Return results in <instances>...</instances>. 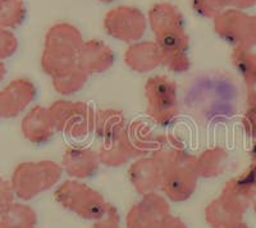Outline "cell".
Instances as JSON below:
<instances>
[{
	"label": "cell",
	"instance_id": "17",
	"mask_svg": "<svg viewBox=\"0 0 256 228\" xmlns=\"http://www.w3.org/2000/svg\"><path fill=\"white\" fill-rule=\"evenodd\" d=\"M56 131L49 109L36 106L24 120V136L35 144L46 142Z\"/></svg>",
	"mask_w": 256,
	"mask_h": 228
},
{
	"label": "cell",
	"instance_id": "13",
	"mask_svg": "<svg viewBox=\"0 0 256 228\" xmlns=\"http://www.w3.org/2000/svg\"><path fill=\"white\" fill-rule=\"evenodd\" d=\"M113 52L102 41L84 42L77 56V67L84 74H102L113 66Z\"/></svg>",
	"mask_w": 256,
	"mask_h": 228
},
{
	"label": "cell",
	"instance_id": "2",
	"mask_svg": "<svg viewBox=\"0 0 256 228\" xmlns=\"http://www.w3.org/2000/svg\"><path fill=\"white\" fill-rule=\"evenodd\" d=\"M56 199L64 209L90 220L102 218L109 206L102 194L76 180L62 184L56 192Z\"/></svg>",
	"mask_w": 256,
	"mask_h": 228
},
{
	"label": "cell",
	"instance_id": "4",
	"mask_svg": "<svg viewBox=\"0 0 256 228\" xmlns=\"http://www.w3.org/2000/svg\"><path fill=\"white\" fill-rule=\"evenodd\" d=\"M154 149V140H148L132 134L131 130L123 126L104 138L99 150L102 164L106 167H122L131 159Z\"/></svg>",
	"mask_w": 256,
	"mask_h": 228
},
{
	"label": "cell",
	"instance_id": "24",
	"mask_svg": "<svg viewBox=\"0 0 256 228\" xmlns=\"http://www.w3.org/2000/svg\"><path fill=\"white\" fill-rule=\"evenodd\" d=\"M195 10L205 17H218L223 8L216 0H194Z\"/></svg>",
	"mask_w": 256,
	"mask_h": 228
},
{
	"label": "cell",
	"instance_id": "28",
	"mask_svg": "<svg viewBox=\"0 0 256 228\" xmlns=\"http://www.w3.org/2000/svg\"><path fill=\"white\" fill-rule=\"evenodd\" d=\"M246 172H248V174H250V177H251V178H252V181L256 184V158H254L252 164H251L250 168H248V170H246Z\"/></svg>",
	"mask_w": 256,
	"mask_h": 228
},
{
	"label": "cell",
	"instance_id": "32",
	"mask_svg": "<svg viewBox=\"0 0 256 228\" xmlns=\"http://www.w3.org/2000/svg\"><path fill=\"white\" fill-rule=\"evenodd\" d=\"M254 209H255V212H256V199H255V202H254Z\"/></svg>",
	"mask_w": 256,
	"mask_h": 228
},
{
	"label": "cell",
	"instance_id": "18",
	"mask_svg": "<svg viewBox=\"0 0 256 228\" xmlns=\"http://www.w3.org/2000/svg\"><path fill=\"white\" fill-rule=\"evenodd\" d=\"M233 63L242 76L248 94V106L256 104V56L248 48H237L233 53Z\"/></svg>",
	"mask_w": 256,
	"mask_h": 228
},
{
	"label": "cell",
	"instance_id": "30",
	"mask_svg": "<svg viewBox=\"0 0 256 228\" xmlns=\"http://www.w3.org/2000/svg\"><path fill=\"white\" fill-rule=\"evenodd\" d=\"M254 26H255V38H256V18H254Z\"/></svg>",
	"mask_w": 256,
	"mask_h": 228
},
{
	"label": "cell",
	"instance_id": "11",
	"mask_svg": "<svg viewBox=\"0 0 256 228\" xmlns=\"http://www.w3.org/2000/svg\"><path fill=\"white\" fill-rule=\"evenodd\" d=\"M164 174V166L155 156L138 159L128 170L130 182L136 192L142 196L162 188Z\"/></svg>",
	"mask_w": 256,
	"mask_h": 228
},
{
	"label": "cell",
	"instance_id": "22",
	"mask_svg": "<svg viewBox=\"0 0 256 228\" xmlns=\"http://www.w3.org/2000/svg\"><path fill=\"white\" fill-rule=\"evenodd\" d=\"M126 126L124 117L122 112L114 110V109H106L95 113V132L102 140L110 136L116 130Z\"/></svg>",
	"mask_w": 256,
	"mask_h": 228
},
{
	"label": "cell",
	"instance_id": "10",
	"mask_svg": "<svg viewBox=\"0 0 256 228\" xmlns=\"http://www.w3.org/2000/svg\"><path fill=\"white\" fill-rule=\"evenodd\" d=\"M170 214V208L164 196L152 192L130 209L126 218L127 228H152L156 223Z\"/></svg>",
	"mask_w": 256,
	"mask_h": 228
},
{
	"label": "cell",
	"instance_id": "7",
	"mask_svg": "<svg viewBox=\"0 0 256 228\" xmlns=\"http://www.w3.org/2000/svg\"><path fill=\"white\" fill-rule=\"evenodd\" d=\"M196 158L184 152L166 168L162 190L172 202H184L195 192L198 181Z\"/></svg>",
	"mask_w": 256,
	"mask_h": 228
},
{
	"label": "cell",
	"instance_id": "1",
	"mask_svg": "<svg viewBox=\"0 0 256 228\" xmlns=\"http://www.w3.org/2000/svg\"><path fill=\"white\" fill-rule=\"evenodd\" d=\"M84 45L81 34L70 24H56L46 38V48L42 56V68L56 77L77 67V56Z\"/></svg>",
	"mask_w": 256,
	"mask_h": 228
},
{
	"label": "cell",
	"instance_id": "16",
	"mask_svg": "<svg viewBox=\"0 0 256 228\" xmlns=\"http://www.w3.org/2000/svg\"><path fill=\"white\" fill-rule=\"evenodd\" d=\"M124 60L134 72L148 74L163 64V56L159 45L155 42H140L127 50Z\"/></svg>",
	"mask_w": 256,
	"mask_h": 228
},
{
	"label": "cell",
	"instance_id": "20",
	"mask_svg": "<svg viewBox=\"0 0 256 228\" xmlns=\"http://www.w3.org/2000/svg\"><path fill=\"white\" fill-rule=\"evenodd\" d=\"M150 22L155 35L173 27H182L180 12L170 4H158L150 10Z\"/></svg>",
	"mask_w": 256,
	"mask_h": 228
},
{
	"label": "cell",
	"instance_id": "26",
	"mask_svg": "<svg viewBox=\"0 0 256 228\" xmlns=\"http://www.w3.org/2000/svg\"><path fill=\"white\" fill-rule=\"evenodd\" d=\"M244 123L248 134H250L251 138H256V104L255 106H250L248 113L244 116Z\"/></svg>",
	"mask_w": 256,
	"mask_h": 228
},
{
	"label": "cell",
	"instance_id": "27",
	"mask_svg": "<svg viewBox=\"0 0 256 228\" xmlns=\"http://www.w3.org/2000/svg\"><path fill=\"white\" fill-rule=\"evenodd\" d=\"M152 228H187V226L180 218L173 216L169 214V216H166L164 220H162L159 223H156Z\"/></svg>",
	"mask_w": 256,
	"mask_h": 228
},
{
	"label": "cell",
	"instance_id": "12",
	"mask_svg": "<svg viewBox=\"0 0 256 228\" xmlns=\"http://www.w3.org/2000/svg\"><path fill=\"white\" fill-rule=\"evenodd\" d=\"M99 152L88 148H68L63 154L62 167L70 177L88 178L95 174L100 167Z\"/></svg>",
	"mask_w": 256,
	"mask_h": 228
},
{
	"label": "cell",
	"instance_id": "29",
	"mask_svg": "<svg viewBox=\"0 0 256 228\" xmlns=\"http://www.w3.org/2000/svg\"><path fill=\"white\" fill-rule=\"evenodd\" d=\"M230 228H250V227H248V226L246 224V223H244V220H242V222H240V223H237V224L232 226V227H230Z\"/></svg>",
	"mask_w": 256,
	"mask_h": 228
},
{
	"label": "cell",
	"instance_id": "14",
	"mask_svg": "<svg viewBox=\"0 0 256 228\" xmlns=\"http://www.w3.org/2000/svg\"><path fill=\"white\" fill-rule=\"evenodd\" d=\"M35 98V88L31 82L20 80L13 82L0 94V117H13L24 110Z\"/></svg>",
	"mask_w": 256,
	"mask_h": 228
},
{
	"label": "cell",
	"instance_id": "8",
	"mask_svg": "<svg viewBox=\"0 0 256 228\" xmlns=\"http://www.w3.org/2000/svg\"><path fill=\"white\" fill-rule=\"evenodd\" d=\"M104 24L109 35L124 42L137 41L146 30V20L142 13L128 6H120L109 12Z\"/></svg>",
	"mask_w": 256,
	"mask_h": 228
},
{
	"label": "cell",
	"instance_id": "3",
	"mask_svg": "<svg viewBox=\"0 0 256 228\" xmlns=\"http://www.w3.org/2000/svg\"><path fill=\"white\" fill-rule=\"evenodd\" d=\"M49 112L56 131L72 140H84L95 130V112L88 102L59 100Z\"/></svg>",
	"mask_w": 256,
	"mask_h": 228
},
{
	"label": "cell",
	"instance_id": "9",
	"mask_svg": "<svg viewBox=\"0 0 256 228\" xmlns=\"http://www.w3.org/2000/svg\"><path fill=\"white\" fill-rule=\"evenodd\" d=\"M216 32L237 48H248L255 44L254 18L248 17L238 10H227L216 18Z\"/></svg>",
	"mask_w": 256,
	"mask_h": 228
},
{
	"label": "cell",
	"instance_id": "5",
	"mask_svg": "<svg viewBox=\"0 0 256 228\" xmlns=\"http://www.w3.org/2000/svg\"><path fill=\"white\" fill-rule=\"evenodd\" d=\"M148 113L160 126H166L177 118L180 112L178 91L174 81L166 76H152L145 85Z\"/></svg>",
	"mask_w": 256,
	"mask_h": 228
},
{
	"label": "cell",
	"instance_id": "33",
	"mask_svg": "<svg viewBox=\"0 0 256 228\" xmlns=\"http://www.w3.org/2000/svg\"><path fill=\"white\" fill-rule=\"evenodd\" d=\"M102 2H106V3H109V2H113V0H102Z\"/></svg>",
	"mask_w": 256,
	"mask_h": 228
},
{
	"label": "cell",
	"instance_id": "25",
	"mask_svg": "<svg viewBox=\"0 0 256 228\" xmlns=\"http://www.w3.org/2000/svg\"><path fill=\"white\" fill-rule=\"evenodd\" d=\"M94 228H120V214L114 206L109 204L106 213L99 220H96Z\"/></svg>",
	"mask_w": 256,
	"mask_h": 228
},
{
	"label": "cell",
	"instance_id": "23",
	"mask_svg": "<svg viewBox=\"0 0 256 228\" xmlns=\"http://www.w3.org/2000/svg\"><path fill=\"white\" fill-rule=\"evenodd\" d=\"M36 224V214L24 205L9 208L6 218V228H34Z\"/></svg>",
	"mask_w": 256,
	"mask_h": 228
},
{
	"label": "cell",
	"instance_id": "15",
	"mask_svg": "<svg viewBox=\"0 0 256 228\" xmlns=\"http://www.w3.org/2000/svg\"><path fill=\"white\" fill-rule=\"evenodd\" d=\"M244 212L226 196L220 195L208 205L205 218L212 228H230L244 220Z\"/></svg>",
	"mask_w": 256,
	"mask_h": 228
},
{
	"label": "cell",
	"instance_id": "19",
	"mask_svg": "<svg viewBox=\"0 0 256 228\" xmlns=\"http://www.w3.org/2000/svg\"><path fill=\"white\" fill-rule=\"evenodd\" d=\"M228 163L227 152L222 148H212L201 152L196 158V170L200 177L214 178L226 170Z\"/></svg>",
	"mask_w": 256,
	"mask_h": 228
},
{
	"label": "cell",
	"instance_id": "6",
	"mask_svg": "<svg viewBox=\"0 0 256 228\" xmlns=\"http://www.w3.org/2000/svg\"><path fill=\"white\" fill-rule=\"evenodd\" d=\"M63 170L62 166L50 160L22 164L13 178L16 192L24 199L34 198L56 186Z\"/></svg>",
	"mask_w": 256,
	"mask_h": 228
},
{
	"label": "cell",
	"instance_id": "21",
	"mask_svg": "<svg viewBox=\"0 0 256 228\" xmlns=\"http://www.w3.org/2000/svg\"><path fill=\"white\" fill-rule=\"evenodd\" d=\"M88 78V74H84V70H80L78 67H76L64 72V74L52 77V86L59 94L64 95V96H70V95L81 91L86 85Z\"/></svg>",
	"mask_w": 256,
	"mask_h": 228
},
{
	"label": "cell",
	"instance_id": "31",
	"mask_svg": "<svg viewBox=\"0 0 256 228\" xmlns=\"http://www.w3.org/2000/svg\"><path fill=\"white\" fill-rule=\"evenodd\" d=\"M252 155H254V158H256V148H255V150H254Z\"/></svg>",
	"mask_w": 256,
	"mask_h": 228
}]
</instances>
